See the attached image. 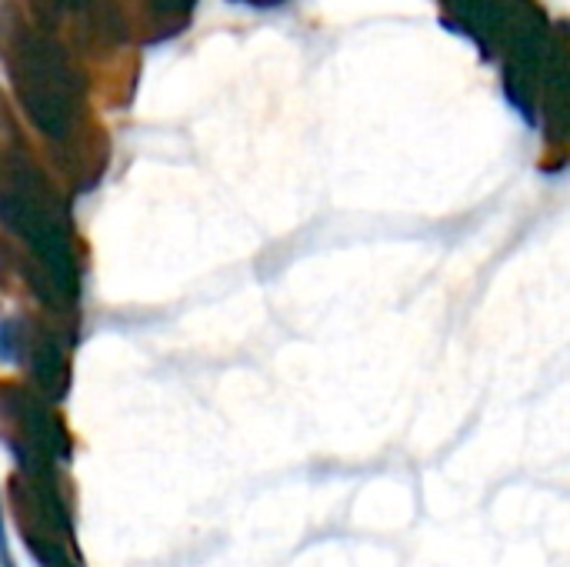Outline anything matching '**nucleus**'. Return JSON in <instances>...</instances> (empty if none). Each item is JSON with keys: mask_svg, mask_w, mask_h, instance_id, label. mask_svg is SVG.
I'll return each instance as SVG.
<instances>
[]
</instances>
